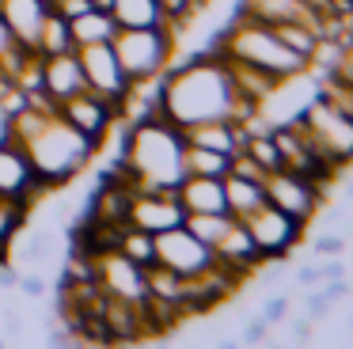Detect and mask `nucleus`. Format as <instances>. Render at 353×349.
I'll return each mask as SVG.
<instances>
[{
  "instance_id": "33",
  "label": "nucleus",
  "mask_w": 353,
  "mask_h": 349,
  "mask_svg": "<svg viewBox=\"0 0 353 349\" xmlns=\"http://www.w3.org/2000/svg\"><path fill=\"white\" fill-rule=\"evenodd\" d=\"M330 308H334V303L323 296V288H319V292H307V296H304V315L312 319V323H327V319H330Z\"/></svg>"
},
{
  "instance_id": "32",
  "label": "nucleus",
  "mask_w": 353,
  "mask_h": 349,
  "mask_svg": "<svg viewBox=\"0 0 353 349\" xmlns=\"http://www.w3.org/2000/svg\"><path fill=\"white\" fill-rule=\"evenodd\" d=\"M289 296H270L266 303H262V315L259 319H266V326H281L285 319H289Z\"/></svg>"
},
{
  "instance_id": "41",
  "label": "nucleus",
  "mask_w": 353,
  "mask_h": 349,
  "mask_svg": "<svg viewBox=\"0 0 353 349\" xmlns=\"http://www.w3.org/2000/svg\"><path fill=\"white\" fill-rule=\"evenodd\" d=\"M319 273H323V281H334V277H345V262H338V258L330 255L327 262H319Z\"/></svg>"
},
{
  "instance_id": "38",
  "label": "nucleus",
  "mask_w": 353,
  "mask_h": 349,
  "mask_svg": "<svg viewBox=\"0 0 353 349\" xmlns=\"http://www.w3.org/2000/svg\"><path fill=\"white\" fill-rule=\"evenodd\" d=\"M266 338H270L266 319H251V323L243 326V341H247V346H259V341H266Z\"/></svg>"
},
{
  "instance_id": "11",
  "label": "nucleus",
  "mask_w": 353,
  "mask_h": 349,
  "mask_svg": "<svg viewBox=\"0 0 353 349\" xmlns=\"http://www.w3.org/2000/svg\"><path fill=\"white\" fill-rule=\"evenodd\" d=\"M80 57V68H84V83L95 91V95L110 99V103L122 110L125 106V95H130V76L122 72V65H118L114 57V46L110 42H92V46H80L77 50Z\"/></svg>"
},
{
  "instance_id": "44",
  "label": "nucleus",
  "mask_w": 353,
  "mask_h": 349,
  "mask_svg": "<svg viewBox=\"0 0 353 349\" xmlns=\"http://www.w3.org/2000/svg\"><path fill=\"white\" fill-rule=\"evenodd\" d=\"M92 8H99V12H110V8H114V0H92Z\"/></svg>"
},
{
  "instance_id": "35",
  "label": "nucleus",
  "mask_w": 353,
  "mask_h": 349,
  "mask_svg": "<svg viewBox=\"0 0 353 349\" xmlns=\"http://www.w3.org/2000/svg\"><path fill=\"white\" fill-rule=\"evenodd\" d=\"M323 296H327L330 303H338V300H350V296H353V285H350V277H334V281H327V285H323Z\"/></svg>"
},
{
  "instance_id": "8",
  "label": "nucleus",
  "mask_w": 353,
  "mask_h": 349,
  "mask_svg": "<svg viewBox=\"0 0 353 349\" xmlns=\"http://www.w3.org/2000/svg\"><path fill=\"white\" fill-rule=\"evenodd\" d=\"M262 190H266L270 205H277L281 212L296 217L300 224H307V220L323 209V201H327V186H323V182L307 179V174H296V171H289V167L266 171Z\"/></svg>"
},
{
  "instance_id": "29",
  "label": "nucleus",
  "mask_w": 353,
  "mask_h": 349,
  "mask_svg": "<svg viewBox=\"0 0 353 349\" xmlns=\"http://www.w3.org/2000/svg\"><path fill=\"white\" fill-rule=\"evenodd\" d=\"M27 217H31V209H23L19 201H8V197H0V258L8 255L12 239H16V232L27 224Z\"/></svg>"
},
{
  "instance_id": "15",
  "label": "nucleus",
  "mask_w": 353,
  "mask_h": 349,
  "mask_svg": "<svg viewBox=\"0 0 353 349\" xmlns=\"http://www.w3.org/2000/svg\"><path fill=\"white\" fill-rule=\"evenodd\" d=\"M213 258L228 273H236L239 281H247L254 270H262V266H266V258H262L259 247H254V239H251V232L243 228V220H232L228 232L213 243Z\"/></svg>"
},
{
  "instance_id": "3",
  "label": "nucleus",
  "mask_w": 353,
  "mask_h": 349,
  "mask_svg": "<svg viewBox=\"0 0 353 349\" xmlns=\"http://www.w3.org/2000/svg\"><path fill=\"white\" fill-rule=\"evenodd\" d=\"M23 148H27V156H31V163H34V171H39V179L46 190L69 186V182L99 156V144L88 133H80L77 126H69L57 110L42 121V129L23 144Z\"/></svg>"
},
{
  "instance_id": "31",
  "label": "nucleus",
  "mask_w": 353,
  "mask_h": 349,
  "mask_svg": "<svg viewBox=\"0 0 353 349\" xmlns=\"http://www.w3.org/2000/svg\"><path fill=\"white\" fill-rule=\"evenodd\" d=\"M23 334H27V315H23L19 308H12V303H8V308L0 311V338L19 341Z\"/></svg>"
},
{
  "instance_id": "19",
  "label": "nucleus",
  "mask_w": 353,
  "mask_h": 349,
  "mask_svg": "<svg viewBox=\"0 0 353 349\" xmlns=\"http://www.w3.org/2000/svg\"><path fill=\"white\" fill-rule=\"evenodd\" d=\"M175 197L183 212H228L224 179H213V174H183V182L175 186Z\"/></svg>"
},
{
  "instance_id": "30",
  "label": "nucleus",
  "mask_w": 353,
  "mask_h": 349,
  "mask_svg": "<svg viewBox=\"0 0 353 349\" xmlns=\"http://www.w3.org/2000/svg\"><path fill=\"white\" fill-rule=\"evenodd\" d=\"M19 296H27V300H46L50 296V281H46V273L42 270H27V273H19Z\"/></svg>"
},
{
  "instance_id": "18",
  "label": "nucleus",
  "mask_w": 353,
  "mask_h": 349,
  "mask_svg": "<svg viewBox=\"0 0 353 349\" xmlns=\"http://www.w3.org/2000/svg\"><path fill=\"white\" fill-rule=\"evenodd\" d=\"M99 315H103V326L110 334V346H118V341H148L141 303L122 300V296H103Z\"/></svg>"
},
{
  "instance_id": "45",
  "label": "nucleus",
  "mask_w": 353,
  "mask_h": 349,
  "mask_svg": "<svg viewBox=\"0 0 353 349\" xmlns=\"http://www.w3.org/2000/svg\"><path fill=\"white\" fill-rule=\"evenodd\" d=\"M8 88H16V80H8V76H0V95H4Z\"/></svg>"
},
{
  "instance_id": "9",
  "label": "nucleus",
  "mask_w": 353,
  "mask_h": 349,
  "mask_svg": "<svg viewBox=\"0 0 353 349\" xmlns=\"http://www.w3.org/2000/svg\"><path fill=\"white\" fill-rule=\"evenodd\" d=\"M46 194L50 190L42 186V179H39V171H34L27 148L16 141V137H8L4 129H0V197L19 201L23 209H34Z\"/></svg>"
},
{
  "instance_id": "17",
  "label": "nucleus",
  "mask_w": 353,
  "mask_h": 349,
  "mask_svg": "<svg viewBox=\"0 0 353 349\" xmlns=\"http://www.w3.org/2000/svg\"><path fill=\"white\" fill-rule=\"evenodd\" d=\"M50 12H54V8H50L46 0H0V19L8 23L12 38H16L19 46H27V50L39 46L42 23H46Z\"/></svg>"
},
{
  "instance_id": "26",
  "label": "nucleus",
  "mask_w": 353,
  "mask_h": 349,
  "mask_svg": "<svg viewBox=\"0 0 353 349\" xmlns=\"http://www.w3.org/2000/svg\"><path fill=\"white\" fill-rule=\"evenodd\" d=\"M277 38H281L285 46H289L292 53H300L304 61H312V53H315V46H319V34H315L312 27H304V23H296V19H289V23H277Z\"/></svg>"
},
{
  "instance_id": "39",
  "label": "nucleus",
  "mask_w": 353,
  "mask_h": 349,
  "mask_svg": "<svg viewBox=\"0 0 353 349\" xmlns=\"http://www.w3.org/2000/svg\"><path fill=\"white\" fill-rule=\"evenodd\" d=\"M334 76H338L342 83H350V88H353V46H342V57H338Z\"/></svg>"
},
{
  "instance_id": "20",
  "label": "nucleus",
  "mask_w": 353,
  "mask_h": 349,
  "mask_svg": "<svg viewBox=\"0 0 353 349\" xmlns=\"http://www.w3.org/2000/svg\"><path fill=\"white\" fill-rule=\"evenodd\" d=\"M266 201V190H262V182L254 179H243V174H224V205H228V212L236 220H243L247 212H254L259 205Z\"/></svg>"
},
{
  "instance_id": "48",
  "label": "nucleus",
  "mask_w": 353,
  "mask_h": 349,
  "mask_svg": "<svg viewBox=\"0 0 353 349\" xmlns=\"http://www.w3.org/2000/svg\"><path fill=\"white\" fill-rule=\"evenodd\" d=\"M350 4H353V0H350Z\"/></svg>"
},
{
  "instance_id": "7",
  "label": "nucleus",
  "mask_w": 353,
  "mask_h": 349,
  "mask_svg": "<svg viewBox=\"0 0 353 349\" xmlns=\"http://www.w3.org/2000/svg\"><path fill=\"white\" fill-rule=\"evenodd\" d=\"M243 228L251 232L254 247L262 250L266 262H289V255L296 250L300 235H304V224H300L296 217L281 212L277 205H270V201H262L254 212H247Z\"/></svg>"
},
{
  "instance_id": "27",
  "label": "nucleus",
  "mask_w": 353,
  "mask_h": 349,
  "mask_svg": "<svg viewBox=\"0 0 353 349\" xmlns=\"http://www.w3.org/2000/svg\"><path fill=\"white\" fill-rule=\"evenodd\" d=\"M239 152H247L262 171H277V167H281V152H277L270 129H262V133H247V141H243V148H239Z\"/></svg>"
},
{
  "instance_id": "25",
  "label": "nucleus",
  "mask_w": 353,
  "mask_h": 349,
  "mask_svg": "<svg viewBox=\"0 0 353 349\" xmlns=\"http://www.w3.org/2000/svg\"><path fill=\"white\" fill-rule=\"evenodd\" d=\"M232 212H186L183 217V224L190 228L194 235H198L201 243H205V247H213L216 239H221L224 232H228V224H232Z\"/></svg>"
},
{
  "instance_id": "24",
  "label": "nucleus",
  "mask_w": 353,
  "mask_h": 349,
  "mask_svg": "<svg viewBox=\"0 0 353 349\" xmlns=\"http://www.w3.org/2000/svg\"><path fill=\"white\" fill-rule=\"evenodd\" d=\"M228 163H232V156H224V152L201 148V144H186L183 148L186 174H213V179H224V174H228Z\"/></svg>"
},
{
  "instance_id": "43",
  "label": "nucleus",
  "mask_w": 353,
  "mask_h": 349,
  "mask_svg": "<svg viewBox=\"0 0 353 349\" xmlns=\"http://www.w3.org/2000/svg\"><path fill=\"white\" fill-rule=\"evenodd\" d=\"M327 220H334V224H338V220H350V201H345V205H330Z\"/></svg>"
},
{
  "instance_id": "12",
  "label": "nucleus",
  "mask_w": 353,
  "mask_h": 349,
  "mask_svg": "<svg viewBox=\"0 0 353 349\" xmlns=\"http://www.w3.org/2000/svg\"><path fill=\"white\" fill-rule=\"evenodd\" d=\"M92 262H95V281H99V288L107 296H122V300L145 303L148 277H145V266L141 262H133V258L122 255L118 247L92 255Z\"/></svg>"
},
{
  "instance_id": "6",
  "label": "nucleus",
  "mask_w": 353,
  "mask_h": 349,
  "mask_svg": "<svg viewBox=\"0 0 353 349\" xmlns=\"http://www.w3.org/2000/svg\"><path fill=\"white\" fill-rule=\"evenodd\" d=\"M296 121L307 133L312 148L319 152L334 171H342V167L353 163V118L345 110H338L334 103H327V99L315 91V95L307 99V106L296 114Z\"/></svg>"
},
{
  "instance_id": "34",
  "label": "nucleus",
  "mask_w": 353,
  "mask_h": 349,
  "mask_svg": "<svg viewBox=\"0 0 353 349\" xmlns=\"http://www.w3.org/2000/svg\"><path fill=\"white\" fill-rule=\"evenodd\" d=\"M345 250V235H315L312 239V255H319V258H330V255H342Z\"/></svg>"
},
{
  "instance_id": "14",
  "label": "nucleus",
  "mask_w": 353,
  "mask_h": 349,
  "mask_svg": "<svg viewBox=\"0 0 353 349\" xmlns=\"http://www.w3.org/2000/svg\"><path fill=\"white\" fill-rule=\"evenodd\" d=\"M183 205H179L175 190H133L125 224L145 228V232H168V228L183 224Z\"/></svg>"
},
{
  "instance_id": "21",
  "label": "nucleus",
  "mask_w": 353,
  "mask_h": 349,
  "mask_svg": "<svg viewBox=\"0 0 353 349\" xmlns=\"http://www.w3.org/2000/svg\"><path fill=\"white\" fill-rule=\"evenodd\" d=\"M69 30H72V46H92V42H110L118 30L114 15L110 12H99V8H88L84 15H77V19H69Z\"/></svg>"
},
{
  "instance_id": "16",
  "label": "nucleus",
  "mask_w": 353,
  "mask_h": 349,
  "mask_svg": "<svg viewBox=\"0 0 353 349\" xmlns=\"http://www.w3.org/2000/svg\"><path fill=\"white\" fill-rule=\"evenodd\" d=\"M39 68H42V88H46V95L54 99V103H61V99H69V95H77V91L88 88L77 50L50 53V57L39 61Z\"/></svg>"
},
{
  "instance_id": "1",
  "label": "nucleus",
  "mask_w": 353,
  "mask_h": 349,
  "mask_svg": "<svg viewBox=\"0 0 353 349\" xmlns=\"http://www.w3.org/2000/svg\"><path fill=\"white\" fill-rule=\"evenodd\" d=\"M236 88L216 50H205L179 68H163L160 76V114L179 129L209 118H232Z\"/></svg>"
},
{
  "instance_id": "5",
  "label": "nucleus",
  "mask_w": 353,
  "mask_h": 349,
  "mask_svg": "<svg viewBox=\"0 0 353 349\" xmlns=\"http://www.w3.org/2000/svg\"><path fill=\"white\" fill-rule=\"evenodd\" d=\"M175 30L168 23H156V27H118L110 46H114V57L122 65V72L130 76V83H145L163 76V68L171 65V53H175Z\"/></svg>"
},
{
  "instance_id": "36",
  "label": "nucleus",
  "mask_w": 353,
  "mask_h": 349,
  "mask_svg": "<svg viewBox=\"0 0 353 349\" xmlns=\"http://www.w3.org/2000/svg\"><path fill=\"white\" fill-rule=\"evenodd\" d=\"M289 334H292V341L307 346V341L315 338V323H312L307 315H300V319H292V323H289Z\"/></svg>"
},
{
  "instance_id": "13",
  "label": "nucleus",
  "mask_w": 353,
  "mask_h": 349,
  "mask_svg": "<svg viewBox=\"0 0 353 349\" xmlns=\"http://www.w3.org/2000/svg\"><path fill=\"white\" fill-rule=\"evenodd\" d=\"M57 114H61L69 126H77L80 133H88L99 148H103V141H107V133L114 129V121H122V110H118L110 99L95 95L92 88L61 99V103H57Z\"/></svg>"
},
{
  "instance_id": "22",
  "label": "nucleus",
  "mask_w": 353,
  "mask_h": 349,
  "mask_svg": "<svg viewBox=\"0 0 353 349\" xmlns=\"http://www.w3.org/2000/svg\"><path fill=\"white\" fill-rule=\"evenodd\" d=\"M110 15H114L118 27H156V23H163V12L156 0H114Z\"/></svg>"
},
{
  "instance_id": "42",
  "label": "nucleus",
  "mask_w": 353,
  "mask_h": 349,
  "mask_svg": "<svg viewBox=\"0 0 353 349\" xmlns=\"http://www.w3.org/2000/svg\"><path fill=\"white\" fill-rule=\"evenodd\" d=\"M12 46H16V38H12V30H8V23L0 19V57H4V53L12 50Z\"/></svg>"
},
{
  "instance_id": "28",
  "label": "nucleus",
  "mask_w": 353,
  "mask_h": 349,
  "mask_svg": "<svg viewBox=\"0 0 353 349\" xmlns=\"http://www.w3.org/2000/svg\"><path fill=\"white\" fill-rule=\"evenodd\" d=\"M118 250H122V255H130L133 262H141L145 270L156 262V255H152V232H145V228L125 224L122 228V239H118Z\"/></svg>"
},
{
  "instance_id": "37",
  "label": "nucleus",
  "mask_w": 353,
  "mask_h": 349,
  "mask_svg": "<svg viewBox=\"0 0 353 349\" xmlns=\"http://www.w3.org/2000/svg\"><path fill=\"white\" fill-rule=\"evenodd\" d=\"M319 281H323L319 266H296V270H292V285H300V288H312V285H319Z\"/></svg>"
},
{
  "instance_id": "47",
  "label": "nucleus",
  "mask_w": 353,
  "mask_h": 349,
  "mask_svg": "<svg viewBox=\"0 0 353 349\" xmlns=\"http://www.w3.org/2000/svg\"><path fill=\"white\" fill-rule=\"evenodd\" d=\"M198 4H201V8H205V4H209V0H198Z\"/></svg>"
},
{
  "instance_id": "4",
  "label": "nucleus",
  "mask_w": 353,
  "mask_h": 349,
  "mask_svg": "<svg viewBox=\"0 0 353 349\" xmlns=\"http://www.w3.org/2000/svg\"><path fill=\"white\" fill-rule=\"evenodd\" d=\"M209 50H221L224 57L247 61V65L277 76V80L307 72V61L300 57V53H292L289 46L277 38V30L270 27V23H259V19L239 15V12H236V19H232L228 30H216L213 34V46H209Z\"/></svg>"
},
{
  "instance_id": "10",
  "label": "nucleus",
  "mask_w": 353,
  "mask_h": 349,
  "mask_svg": "<svg viewBox=\"0 0 353 349\" xmlns=\"http://www.w3.org/2000/svg\"><path fill=\"white\" fill-rule=\"evenodd\" d=\"M152 255L160 266L175 270L179 277H194V273L209 270L213 266V247L198 239L186 224H175L168 232H156L152 235Z\"/></svg>"
},
{
  "instance_id": "46",
  "label": "nucleus",
  "mask_w": 353,
  "mask_h": 349,
  "mask_svg": "<svg viewBox=\"0 0 353 349\" xmlns=\"http://www.w3.org/2000/svg\"><path fill=\"white\" fill-rule=\"evenodd\" d=\"M345 201H350V205H353V179H350V182H345Z\"/></svg>"
},
{
  "instance_id": "2",
  "label": "nucleus",
  "mask_w": 353,
  "mask_h": 349,
  "mask_svg": "<svg viewBox=\"0 0 353 349\" xmlns=\"http://www.w3.org/2000/svg\"><path fill=\"white\" fill-rule=\"evenodd\" d=\"M183 129L168 121L160 110L145 114L130 126L125 148L114 159V167L133 182L137 190H175L183 182Z\"/></svg>"
},
{
  "instance_id": "23",
  "label": "nucleus",
  "mask_w": 353,
  "mask_h": 349,
  "mask_svg": "<svg viewBox=\"0 0 353 349\" xmlns=\"http://www.w3.org/2000/svg\"><path fill=\"white\" fill-rule=\"evenodd\" d=\"M69 50H77V46H72L69 19H65L61 12H50L46 23H42V34H39L34 53H39V57H50V53H69Z\"/></svg>"
},
{
  "instance_id": "40",
  "label": "nucleus",
  "mask_w": 353,
  "mask_h": 349,
  "mask_svg": "<svg viewBox=\"0 0 353 349\" xmlns=\"http://www.w3.org/2000/svg\"><path fill=\"white\" fill-rule=\"evenodd\" d=\"M88 8H92V0H57L54 12H61L65 19H77V15H84Z\"/></svg>"
}]
</instances>
